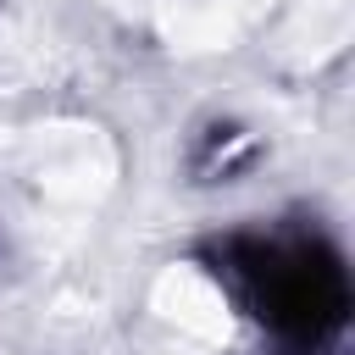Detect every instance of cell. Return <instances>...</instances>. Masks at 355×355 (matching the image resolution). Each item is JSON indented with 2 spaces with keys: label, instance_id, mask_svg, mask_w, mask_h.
Returning a JSON list of instances; mask_svg holds the SVG:
<instances>
[{
  "label": "cell",
  "instance_id": "6da1fadb",
  "mask_svg": "<svg viewBox=\"0 0 355 355\" xmlns=\"http://www.w3.org/2000/svg\"><path fill=\"white\" fill-rule=\"evenodd\" d=\"M227 277L250 311L288 344H327L349 316V272L338 250L305 233H255L227 244Z\"/></svg>",
  "mask_w": 355,
  "mask_h": 355
}]
</instances>
